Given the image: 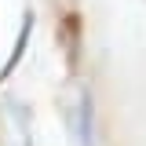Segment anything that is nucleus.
Wrapping results in <instances>:
<instances>
[{
  "mask_svg": "<svg viewBox=\"0 0 146 146\" xmlns=\"http://www.w3.org/2000/svg\"><path fill=\"white\" fill-rule=\"evenodd\" d=\"M29 33H33V11H26V15H22V29H18V40H15V48H11V55H7V62L0 66V80H7V77H11V70L22 62L26 44H29Z\"/></svg>",
  "mask_w": 146,
  "mask_h": 146,
  "instance_id": "2",
  "label": "nucleus"
},
{
  "mask_svg": "<svg viewBox=\"0 0 146 146\" xmlns=\"http://www.w3.org/2000/svg\"><path fill=\"white\" fill-rule=\"evenodd\" d=\"M77 139H80V146H95V106H91V95L88 91H80V102H77Z\"/></svg>",
  "mask_w": 146,
  "mask_h": 146,
  "instance_id": "1",
  "label": "nucleus"
}]
</instances>
